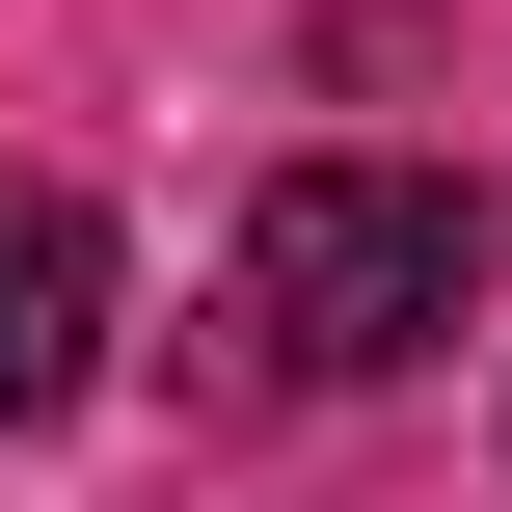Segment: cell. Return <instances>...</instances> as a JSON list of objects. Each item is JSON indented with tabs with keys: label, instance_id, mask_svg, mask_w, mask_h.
Segmentation results:
<instances>
[{
	"label": "cell",
	"instance_id": "7a4b0ae2",
	"mask_svg": "<svg viewBox=\"0 0 512 512\" xmlns=\"http://www.w3.org/2000/svg\"><path fill=\"white\" fill-rule=\"evenodd\" d=\"M81 378H108V216L54 162H0V432H54Z\"/></svg>",
	"mask_w": 512,
	"mask_h": 512
},
{
	"label": "cell",
	"instance_id": "6da1fadb",
	"mask_svg": "<svg viewBox=\"0 0 512 512\" xmlns=\"http://www.w3.org/2000/svg\"><path fill=\"white\" fill-rule=\"evenodd\" d=\"M486 297V189H432V162H270L243 189V243H216V351L243 378H405L432 324Z\"/></svg>",
	"mask_w": 512,
	"mask_h": 512
}]
</instances>
